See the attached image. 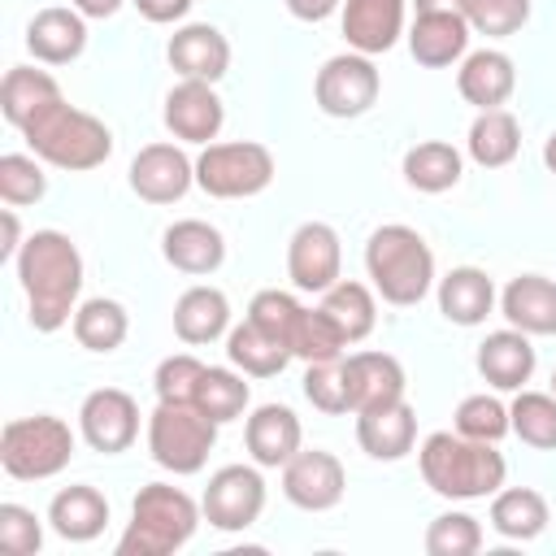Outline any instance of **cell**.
Here are the masks:
<instances>
[{
    "label": "cell",
    "instance_id": "cell-31",
    "mask_svg": "<svg viewBox=\"0 0 556 556\" xmlns=\"http://www.w3.org/2000/svg\"><path fill=\"white\" fill-rule=\"evenodd\" d=\"M465 148H469L473 165H482V169H504V165H513L517 152H521V122H517L508 109H482V113L469 122Z\"/></svg>",
    "mask_w": 556,
    "mask_h": 556
},
{
    "label": "cell",
    "instance_id": "cell-19",
    "mask_svg": "<svg viewBox=\"0 0 556 556\" xmlns=\"http://www.w3.org/2000/svg\"><path fill=\"white\" fill-rule=\"evenodd\" d=\"M26 48L39 65H70L83 56L87 48V17L70 4H52V9H39L30 22H26Z\"/></svg>",
    "mask_w": 556,
    "mask_h": 556
},
{
    "label": "cell",
    "instance_id": "cell-9",
    "mask_svg": "<svg viewBox=\"0 0 556 556\" xmlns=\"http://www.w3.org/2000/svg\"><path fill=\"white\" fill-rule=\"evenodd\" d=\"M378 91H382V74L374 56L352 48L330 56L313 78V100L326 117H361L378 104Z\"/></svg>",
    "mask_w": 556,
    "mask_h": 556
},
{
    "label": "cell",
    "instance_id": "cell-50",
    "mask_svg": "<svg viewBox=\"0 0 556 556\" xmlns=\"http://www.w3.org/2000/svg\"><path fill=\"white\" fill-rule=\"evenodd\" d=\"M22 226H17V213L13 208H4V243H0V256L4 261H17V252H22Z\"/></svg>",
    "mask_w": 556,
    "mask_h": 556
},
{
    "label": "cell",
    "instance_id": "cell-42",
    "mask_svg": "<svg viewBox=\"0 0 556 556\" xmlns=\"http://www.w3.org/2000/svg\"><path fill=\"white\" fill-rule=\"evenodd\" d=\"M352 343L339 334V326L321 313V308H304L300 326H295V339H291V356H300L304 365L313 361H339Z\"/></svg>",
    "mask_w": 556,
    "mask_h": 556
},
{
    "label": "cell",
    "instance_id": "cell-7",
    "mask_svg": "<svg viewBox=\"0 0 556 556\" xmlns=\"http://www.w3.org/2000/svg\"><path fill=\"white\" fill-rule=\"evenodd\" d=\"M217 443V421L204 417L195 404H161L148 413V452L161 469L187 478L208 465V452Z\"/></svg>",
    "mask_w": 556,
    "mask_h": 556
},
{
    "label": "cell",
    "instance_id": "cell-10",
    "mask_svg": "<svg viewBox=\"0 0 556 556\" xmlns=\"http://www.w3.org/2000/svg\"><path fill=\"white\" fill-rule=\"evenodd\" d=\"M204 521L217 530H248L265 513V478L261 465H222L204 486Z\"/></svg>",
    "mask_w": 556,
    "mask_h": 556
},
{
    "label": "cell",
    "instance_id": "cell-16",
    "mask_svg": "<svg viewBox=\"0 0 556 556\" xmlns=\"http://www.w3.org/2000/svg\"><path fill=\"white\" fill-rule=\"evenodd\" d=\"M404 17H408V0H343L339 9L348 48L365 56L391 52L404 35Z\"/></svg>",
    "mask_w": 556,
    "mask_h": 556
},
{
    "label": "cell",
    "instance_id": "cell-54",
    "mask_svg": "<svg viewBox=\"0 0 556 556\" xmlns=\"http://www.w3.org/2000/svg\"><path fill=\"white\" fill-rule=\"evenodd\" d=\"M552 395H556V374H552Z\"/></svg>",
    "mask_w": 556,
    "mask_h": 556
},
{
    "label": "cell",
    "instance_id": "cell-32",
    "mask_svg": "<svg viewBox=\"0 0 556 556\" xmlns=\"http://www.w3.org/2000/svg\"><path fill=\"white\" fill-rule=\"evenodd\" d=\"M404 182L413 191H426V195H443L460 182L465 174V156L447 143V139H421L404 152Z\"/></svg>",
    "mask_w": 556,
    "mask_h": 556
},
{
    "label": "cell",
    "instance_id": "cell-22",
    "mask_svg": "<svg viewBox=\"0 0 556 556\" xmlns=\"http://www.w3.org/2000/svg\"><path fill=\"white\" fill-rule=\"evenodd\" d=\"M243 443L261 469H282L304 447V430L287 404H261V408H252V417L243 426Z\"/></svg>",
    "mask_w": 556,
    "mask_h": 556
},
{
    "label": "cell",
    "instance_id": "cell-8",
    "mask_svg": "<svg viewBox=\"0 0 556 556\" xmlns=\"http://www.w3.org/2000/svg\"><path fill=\"white\" fill-rule=\"evenodd\" d=\"M278 165L274 152L256 139H230V143H204L195 156V187L213 200H248L261 195L274 182Z\"/></svg>",
    "mask_w": 556,
    "mask_h": 556
},
{
    "label": "cell",
    "instance_id": "cell-11",
    "mask_svg": "<svg viewBox=\"0 0 556 556\" xmlns=\"http://www.w3.org/2000/svg\"><path fill=\"white\" fill-rule=\"evenodd\" d=\"M287 278L295 291H330L343 278V243L330 222H304L287 239Z\"/></svg>",
    "mask_w": 556,
    "mask_h": 556
},
{
    "label": "cell",
    "instance_id": "cell-39",
    "mask_svg": "<svg viewBox=\"0 0 556 556\" xmlns=\"http://www.w3.org/2000/svg\"><path fill=\"white\" fill-rule=\"evenodd\" d=\"M48 195V174L35 152H4L0 156V200L9 208L39 204Z\"/></svg>",
    "mask_w": 556,
    "mask_h": 556
},
{
    "label": "cell",
    "instance_id": "cell-13",
    "mask_svg": "<svg viewBox=\"0 0 556 556\" xmlns=\"http://www.w3.org/2000/svg\"><path fill=\"white\" fill-rule=\"evenodd\" d=\"M348 491V473L334 452L300 447L282 465V495L304 513H330Z\"/></svg>",
    "mask_w": 556,
    "mask_h": 556
},
{
    "label": "cell",
    "instance_id": "cell-28",
    "mask_svg": "<svg viewBox=\"0 0 556 556\" xmlns=\"http://www.w3.org/2000/svg\"><path fill=\"white\" fill-rule=\"evenodd\" d=\"M495 308V282L478 265H456L439 278V313L452 326H482Z\"/></svg>",
    "mask_w": 556,
    "mask_h": 556
},
{
    "label": "cell",
    "instance_id": "cell-3",
    "mask_svg": "<svg viewBox=\"0 0 556 556\" xmlns=\"http://www.w3.org/2000/svg\"><path fill=\"white\" fill-rule=\"evenodd\" d=\"M365 274L374 282V291L395 304V308H408V304H421L430 295V287L439 282L434 278V252L430 243L404 226V222H387L369 235L365 243Z\"/></svg>",
    "mask_w": 556,
    "mask_h": 556
},
{
    "label": "cell",
    "instance_id": "cell-48",
    "mask_svg": "<svg viewBox=\"0 0 556 556\" xmlns=\"http://www.w3.org/2000/svg\"><path fill=\"white\" fill-rule=\"evenodd\" d=\"M130 4L139 9V17H148L156 26H169V22H182L195 0H130Z\"/></svg>",
    "mask_w": 556,
    "mask_h": 556
},
{
    "label": "cell",
    "instance_id": "cell-4",
    "mask_svg": "<svg viewBox=\"0 0 556 556\" xmlns=\"http://www.w3.org/2000/svg\"><path fill=\"white\" fill-rule=\"evenodd\" d=\"M204 508L169 482H148L139 486L130 504V521L117 539V556H169L191 543Z\"/></svg>",
    "mask_w": 556,
    "mask_h": 556
},
{
    "label": "cell",
    "instance_id": "cell-24",
    "mask_svg": "<svg viewBox=\"0 0 556 556\" xmlns=\"http://www.w3.org/2000/svg\"><path fill=\"white\" fill-rule=\"evenodd\" d=\"M478 374L495 387V391H521L534 374V343L526 330L517 326H504V330H491L482 343H478V356H473Z\"/></svg>",
    "mask_w": 556,
    "mask_h": 556
},
{
    "label": "cell",
    "instance_id": "cell-38",
    "mask_svg": "<svg viewBox=\"0 0 556 556\" xmlns=\"http://www.w3.org/2000/svg\"><path fill=\"white\" fill-rule=\"evenodd\" d=\"M508 426L513 434L534 447V452H552L556 447V395L552 391H517V400L508 404Z\"/></svg>",
    "mask_w": 556,
    "mask_h": 556
},
{
    "label": "cell",
    "instance_id": "cell-1",
    "mask_svg": "<svg viewBox=\"0 0 556 556\" xmlns=\"http://www.w3.org/2000/svg\"><path fill=\"white\" fill-rule=\"evenodd\" d=\"M17 282L26 295V317L39 334H52L74 321L78 291H83V252L65 230H35L17 261Z\"/></svg>",
    "mask_w": 556,
    "mask_h": 556
},
{
    "label": "cell",
    "instance_id": "cell-5",
    "mask_svg": "<svg viewBox=\"0 0 556 556\" xmlns=\"http://www.w3.org/2000/svg\"><path fill=\"white\" fill-rule=\"evenodd\" d=\"M22 139L43 165H56V169H70V174H87V169H96L113 156V130L100 117L65 104V100L43 109L22 130Z\"/></svg>",
    "mask_w": 556,
    "mask_h": 556
},
{
    "label": "cell",
    "instance_id": "cell-52",
    "mask_svg": "<svg viewBox=\"0 0 556 556\" xmlns=\"http://www.w3.org/2000/svg\"><path fill=\"white\" fill-rule=\"evenodd\" d=\"M413 13H469V0H413Z\"/></svg>",
    "mask_w": 556,
    "mask_h": 556
},
{
    "label": "cell",
    "instance_id": "cell-17",
    "mask_svg": "<svg viewBox=\"0 0 556 556\" xmlns=\"http://www.w3.org/2000/svg\"><path fill=\"white\" fill-rule=\"evenodd\" d=\"M343 382H348V408L352 417L378 404H395L404 400V365L391 352H343Z\"/></svg>",
    "mask_w": 556,
    "mask_h": 556
},
{
    "label": "cell",
    "instance_id": "cell-23",
    "mask_svg": "<svg viewBox=\"0 0 556 556\" xmlns=\"http://www.w3.org/2000/svg\"><path fill=\"white\" fill-rule=\"evenodd\" d=\"M161 256L178 269V274H191V278H204V274H217L222 261H226V239L217 226L200 222V217H182L174 226H165L161 235Z\"/></svg>",
    "mask_w": 556,
    "mask_h": 556
},
{
    "label": "cell",
    "instance_id": "cell-18",
    "mask_svg": "<svg viewBox=\"0 0 556 556\" xmlns=\"http://www.w3.org/2000/svg\"><path fill=\"white\" fill-rule=\"evenodd\" d=\"M169 65L178 70V78H200V83H217L230 70V39L208 26V22H187L169 35L165 43Z\"/></svg>",
    "mask_w": 556,
    "mask_h": 556
},
{
    "label": "cell",
    "instance_id": "cell-37",
    "mask_svg": "<svg viewBox=\"0 0 556 556\" xmlns=\"http://www.w3.org/2000/svg\"><path fill=\"white\" fill-rule=\"evenodd\" d=\"M248 374H239V369H226V365H204V374H200V387H195V408L204 413V417H213L217 426H226V421H235V417H243V408H248V400H252V391H248V382H243Z\"/></svg>",
    "mask_w": 556,
    "mask_h": 556
},
{
    "label": "cell",
    "instance_id": "cell-12",
    "mask_svg": "<svg viewBox=\"0 0 556 556\" xmlns=\"http://www.w3.org/2000/svg\"><path fill=\"white\" fill-rule=\"evenodd\" d=\"M78 434L91 452L117 456L139 439V404L122 387H100L78 408Z\"/></svg>",
    "mask_w": 556,
    "mask_h": 556
},
{
    "label": "cell",
    "instance_id": "cell-29",
    "mask_svg": "<svg viewBox=\"0 0 556 556\" xmlns=\"http://www.w3.org/2000/svg\"><path fill=\"white\" fill-rule=\"evenodd\" d=\"M230 330V300L226 291L208 287V282H195L178 295L174 304V334L191 348H204V343H217L222 334Z\"/></svg>",
    "mask_w": 556,
    "mask_h": 556
},
{
    "label": "cell",
    "instance_id": "cell-20",
    "mask_svg": "<svg viewBox=\"0 0 556 556\" xmlns=\"http://www.w3.org/2000/svg\"><path fill=\"white\" fill-rule=\"evenodd\" d=\"M456 91L465 104H473L478 113L482 109H504L508 96L517 91V65L508 52L500 48H478V52H465L460 70H456Z\"/></svg>",
    "mask_w": 556,
    "mask_h": 556
},
{
    "label": "cell",
    "instance_id": "cell-46",
    "mask_svg": "<svg viewBox=\"0 0 556 556\" xmlns=\"http://www.w3.org/2000/svg\"><path fill=\"white\" fill-rule=\"evenodd\" d=\"M469 30L486 39H508L530 22V0H469Z\"/></svg>",
    "mask_w": 556,
    "mask_h": 556
},
{
    "label": "cell",
    "instance_id": "cell-40",
    "mask_svg": "<svg viewBox=\"0 0 556 556\" xmlns=\"http://www.w3.org/2000/svg\"><path fill=\"white\" fill-rule=\"evenodd\" d=\"M304 317V304L291 295V291H278V287H265L252 295L248 304V321L261 326L269 339H278L287 352H291V339H295V326Z\"/></svg>",
    "mask_w": 556,
    "mask_h": 556
},
{
    "label": "cell",
    "instance_id": "cell-21",
    "mask_svg": "<svg viewBox=\"0 0 556 556\" xmlns=\"http://www.w3.org/2000/svg\"><path fill=\"white\" fill-rule=\"evenodd\" d=\"M356 443L374 460H404L417 443V413L408 400L356 413Z\"/></svg>",
    "mask_w": 556,
    "mask_h": 556
},
{
    "label": "cell",
    "instance_id": "cell-27",
    "mask_svg": "<svg viewBox=\"0 0 556 556\" xmlns=\"http://www.w3.org/2000/svg\"><path fill=\"white\" fill-rule=\"evenodd\" d=\"M48 526L52 534H61L65 543H91L104 534L109 526V500L87 486V482H74V486H61L48 504Z\"/></svg>",
    "mask_w": 556,
    "mask_h": 556
},
{
    "label": "cell",
    "instance_id": "cell-53",
    "mask_svg": "<svg viewBox=\"0 0 556 556\" xmlns=\"http://www.w3.org/2000/svg\"><path fill=\"white\" fill-rule=\"evenodd\" d=\"M543 165L556 174V130H552V135H547V143H543Z\"/></svg>",
    "mask_w": 556,
    "mask_h": 556
},
{
    "label": "cell",
    "instance_id": "cell-45",
    "mask_svg": "<svg viewBox=\"0 0 556 556\" xmlns=\"http://www.w3.org/2000/svg\"><path fill=\"white\" fill-rule=\"evenodd\" d=\"M200 374H204V361L191 356V352H174L156 365L152 374V387H156V400L161 404H191L195 400V387H200Z\"/></svg>",
    "mask_w": 556,
    "mask_h": 556
},
{
    "label": "cell",
    "instance_id": "cell-44",
    "mask_svg": "<svg viewBox=\"0 0 556 556\" xmlns=\"http://www.w3.org/2000/svg\"><path fill=\"white\" fill-rule=\"evenodd\" d=\"M304 400L326 417L352 413L348 408V382H343V356L339 361H313L304 369Z\"/></svg>",
    "mask_w": 556,
    "mask_h": 556
},
{
    "label": "cell",
    "instance_id": "cell-43",
    "mask_svg": "<svg viewBox=\"0 0 556 556\" xmlns=\"http://www.w3.org/2000/svg\"><path fill=\"white\" fill-rule=\"evenodd\" d=\"M482 547V526L473 513H439L430 526H426V552L430 556H473Z\"/></svg>",
    "mask_w": 556,
    "mask_h": 556
},
{
    "label": "cell",
    "instance_id": "cell-34",
    "mask_svg": "<svg viewBox=\"0 0 556 556\" xmlns=\"http://www.w3.org/2000/svg\"><path fill=\"white\" fill-rule=\"evenodd\" d=\"M378 291H369L365 282H348V278H339L330 291H321V313L339 326V334L348 339V343H361V339H369L374 334V326H378V300H374Z\"/></svg>",
    "mask_w": 556,
    "mask_h": 556
},
{
    "label": "cell",
    "instance_id": "cell-36",
    "mask_svg": "<svg viewBox=\"0 0 556 556\" xmlns=\"http://www.w3.org/2000/svg\"><path fill=\"white\" fill-rule=\"evenodd\" d=\"M74 339L87 348V352H117L130 334V317L117 300L109 295H96V300H83L74 308Z\"/></svg>",
    "mask_w": 556,
    "mask_h": 556
},
{
    "label": "cell",
    "instance_id": "cell-26",
    "mask_svg": "<svg viewBox=\"0 0 556 556\" xmlns=\"http://www.w3.org/2000/svg\"><path fill=\"white\" fill-rule=\"evenodd\" d=\"M500 313L508 326L534 334H556V282L543 274H517L500 291Z\"/></svg>",
    "mask_w": 556,
    "mask_h": 556
},
{
    "label": "cell",
    "instance_id": "cell-15",
    "mask_svg": "<svg viewBox=\"0 0 556 556\" xmlns=\"http://www.w3.org/2000/svg\"><path fill=\"white\" fill-rule=\"evenodd\" d=\"M130 191L148 204H174L195 187V161L178 143H148L130 161Z\"/></svg>",
    "mask_w": 556,
    "mask_h": 556
},
{
    "label": "cell",
    "instance_id": "cell-30",
    "mask_svg": "<svg viewBox=\"0 0 556 556\" xmlns=\"http://www.w3.org/2000/svg\"><path fill=\"white\" fill-rule=\"evenodd\" d=\"M61 83L48 74V70H35V65H13L0 83V113L9 126L26 130L43 109L61 104Z\"/></svg>",
    "mask_w": 556,
    "mask_h": 556
},
{
    "label": "cell",
    "instance_id": "cell-51",
    "mask_svg": "<svg viewBox=\"0 0 556 556\" xmlns=\"http://www.w3.org/2000/svg\"><path fill=\"white\" fill-rule=\"evenodd\" d=\"M70 4H74V9H78L87 22H104V17H113V13H117L126 0H70Z\"/></svg>",
    "mask_w": 556,
    "mask_h": 556
},
{
    "label": "cell",
    "instance_id": "cell-14",
    "mask_svg": "<svg viewBox=\"0 0 556 556\" xmlns=\"http://www.w3.org/2000/svg\"><path fill=\"white\" fill-rule=\"evenodd\" d=\"M165 130L178 139V143H213L222 135V122H226V109H222V96L213 91V83H200V78H182L165 91Z\"/></svg>",
    "mask_w": 556,
    "mask_h": 556
},
{
    "label": "cell",
    "instance_id": "cell-25",
    "mask_svg": "<svg viewBox=\"0 0 556 556\" xmlns=\"http://www.w3.org/2000/svg\"><path fill=\"white\" fill-rule=\"evenodd\" d=\"M404 35H408V52H413L417 65L443 70V65L465 61V48H469L473 30H469L465 13H417Z\"/></svg>",
    "mask_w": 556,
    "mask_h": 556
},
{
    "label": "cell",
    "instance_id": "cell-35",
    "mask_svg": "<svg viewBox=\"0 0 556 556\" xmlns=\"http://www.w3.org/2000/svg\"><path fill=\"white\" fill-rule=\"evenodd\" d=\"M226 361H230L239 374H248V378H274V374L287 369L291 352H287L278 339H269L261 326H252V321L243 317L239 326L226 330Z\"/></svg>",
    "mask_w": 556,
    "mask_h": 556
},
{
    "label": "cell",
    "instance_id": "cell-2",
    "mask_svg": "<svg viewBox=\"0 0 556 556\" xmlns=\"http://www.w3.org/2000/svg\"><path fill=\"white\" fill-rule=\"evenodd\" d=\"M417 465L426 486L443 500H486L508 478V460L504 452H495V443L465 439L456 430L426 434L417 447Z\"/></svg>",
    "mask_w": 556,
    "mask_h": 556
},
{
    "label": "cell",
    "instance_id": "cell-49",
    "mask_svg": "<svg viewBox=\"0 0 556 556\" xmlns=\"http://www.w3.org/2000/svg\"><path fill=\"white\" fill-rule=\"evenodd\" d=\"M282 4H287V13L300 17V22H326L334 9H343V0H282Z\"/></svg>",
    "mask_w": 556,
    "mask_h": 556
},
{
    "label": "cell",
    "instance_id": "cell-41",
    "mask_svg": "<svg viewBox=\"0 0 556 556\" xmlns=\"http://www.w3.org/2000/svg\"><path fill=\"white\" fill-rule=\"evenodd\" d=\"M452 426H456V434H465V439H482V443H500L504 434H513V426H508V404H500L495 395H465L460 404H456V413H452Z\"/></svg>",
    "mask_w": 556,
    "mask_h": 556
},
{
    "label": "cell",
    "instance_id": "cell-33",
    "mask_svg": "<svg viewBox=\"0 0 556 556\" xmlns=\"http://www.w3.org/2000/svg\"><path fill=\"white\" fill-rule=\"evenodd\" d=\"M491 530L513 543H530L547 530V500L534 486H500L491 495Z\"/></svg>",
    "mask_w": 556,
    "mask_h": 556
},
{
    "label": "cell",
    "instance_id": "cell-47",
    "mask_svg": "<svg viewBox=\"0 0 556 556\" xmlns=\"http://www.w3.org/2000/svg\"><path fill=\"white\" fill-rule=\"evenodd\" d=\"M0 547L9 556H35L43 547V526L26 504H0Z\"/></svg>",
    "mask_w": 556,
    "mask_h": 556
},
{
    "label": "cell",
    "instance_id": "cell-6",
    "mask_svg": "<svg viewBox=\"0 0 556 556\" xmlns=\"http://www.w3.org/2000/svg\"><path fill=\"white\" fill-rule=\"evenodd\" d=\"M70 460H74V430L61 417L35 413V417L4 421V430H0V465H4L9 478L43 482V478H56Z\"/></svg>",
    "mask_w": 556,
    "mask_h": 556
}]
</instances>
